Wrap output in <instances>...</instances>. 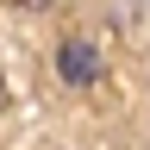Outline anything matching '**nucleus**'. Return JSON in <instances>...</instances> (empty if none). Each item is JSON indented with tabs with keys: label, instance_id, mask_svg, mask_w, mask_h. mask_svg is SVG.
<instances>
[{
	"label": "nucleus",
	"instance_id": "nucleus-1",
	"mask_svg": "<svg viewBox=\"0 0 150 150\" xmlns=\"http://www.w3.org/2000/svg\"><path fill=\"white\" fill-rule=\"evenodd\" d=\"M56 75H63L69 88H94V81H100V50L81 44V38H69V44L56 50Z\"/></svg>",
	"mask_w": 150,
	"mask_h": 150
},
{
	"label": "nucleus",
	"instance_id": "nucleus-2",
	"mask_svg": "<svg viewBox=\"0 0 150 150\" xmlns=\"http://www.w3.org/2000/svg\"><path fill=\"white\" fill-rule=\"evenodd\" d=\"M13 6H31V13H44V6H56V0H13Z\"/></svg>",
	"mask_w": 150,
	"mask_h": 150
},
{
	"label": "nucleus",
	"instance_id": "nucleus-3",
	"mask_svg": "<svg viewBox=\"0 0 150 150\" xmlns=\"http://www.w3.org/2000/svg\"><path fill=\"white\" fill-rule=\"evenodd\" d=\"M0 106H6V81H0Z\"/></svg>",
	"mask_w": 150,
	"mask_h": 150
}]
</instances>
